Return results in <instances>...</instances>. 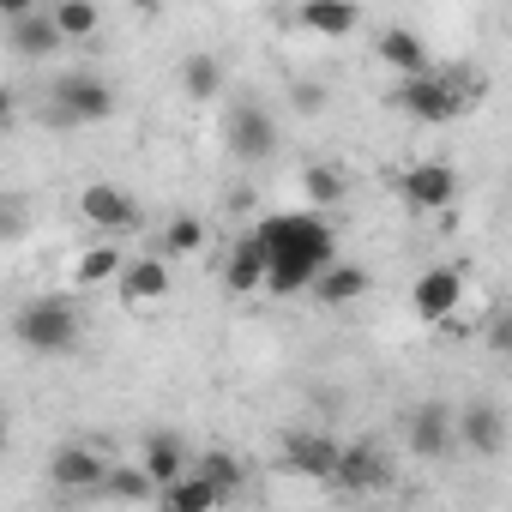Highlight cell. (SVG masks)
<instances>
[{"mask_svg":"<svg viewBox=\"0 0 512 512\" xmlns=\"http://www.w3.org/2000/svg\"><path fill=\"white\" fill-rule=\"evenodd\" d=\"M13 332H19V344H25L31 356H67V350H79V332H85V326H79V308H73V302L37 296V302L19 308Z\"/></svg>","mask_w":512,"mask_h":512,"instance_id":"6da1fadb","label":"cell"},{"mask_svg":"<svg viewBox=\"0 0 512 512\" xmlns=\"http://www.w3.org/2000/svg\"><path fill=\"white\" fill-rule=\"evenodd\" d=\"M260 241L272 253H320L326 266L338 260V229L326 223L320 205L314 211H272V217H260Z\"/></svg>","mask_w":512,"mask_h":512,"instance_id":"7a4b0ae2","label":"cell"},{"mask_svg":"<svg viewBox=\"0 0 512 512\" xmlns=\"http://www.w3.org/2000/svg\"><path fill=\"white\" fill-rule=\"evenodd\" d=\"M115 115V91L97 79V73H67L55 79V97H49V127L73 133V127H97Z\"/></svg>","mask_w":512,"mask_h":512,"instance_id":"3957f363","label":"cell"},{"mask_svg":"<svg viewBox=\"0 0 512 512\" xmlns=\"http://www.w3.org/2000/svg\"><path fill=\"white\" fill-rule=\"evenodd\" d=\"M398 109H404L410 121H422V127H446V121L464 109V91L428 67V73H416V79L398 85Z\"/></svg>","mask_w":512,"mask_h":512,"instance_id":"277c9868","label":"cell"},{"mask_svg":"<svg viewBox=\"0 0 512 512\" xmlns=\"http://www.w3.org/2000/svg\"><path fill=\"white\" fill-rule=\"evenodd\" d=\"M223 145H229V157H241V163H266V157L278 151V127H272V115H266L260 103H235V109L223 115Z\"/></svg>","mask_w":512,"mask_h":512,"instance_id":"5b68a950","label":"cell"},{"mask_svg":"<svg viewBox=\"0 0 512 512\" xmlns=\"http://www.w3.org/2000/svg\"><path fill=\"white\" fill-rule=\"evenodd\" d=\"M410 308H416V320L446 326V320L464 308V272H458V266H434V272H422V278L410 284Z\"/></svg>","mask_w":512,"mask_h":512,"instance_id":"8992f818","label":"cell"},{"mask_svg":"<svg viewBox=\"0 0 512 512\" xmlns=\"http://www.w3.org/2000/svg\"><path fill=\"white\" fill-rule=\"evenodd\" d=\"M452 199H458V175H452L446 163H416V169H404V205H410L416 217H446Z\"/></svg>","mask_w":512,"mask_h":512,"instance_id":"52a82bcc","label":"cell"},{"mask_svg":"<svg viewBox=\"0 0 512 512\" xmlns=\"http://www.w3.org/2000/svg\"><path fill=\"white\" fill-rule=\"evenodd\" d=\"M49 482H55L61 494H103L109 458H103L97 446H61V452L49 458Z\"/></svg>","mask_w":512,"mask_h":512,"instance_id":"ba28073f","label":"cell"},{"mask_svg":"<svg viewBox=\"0 0 512 512\" xmlns=\"http://www.w3.org/2000/svg\"><path fill=\"white\" fill-rule=\"evenodd\" d=\"M79 211H85V223L103 229V235H127V229H139V205H133V193H121V187H109V181H91V187L79 193Z\"/></svg>","mask_w":512,"mask_h":512,"instance_id":"9c48e42d","label":"cell"},{"mask_svg":"<svg viewBox=\"0 0 512 512\" xmlns=\"http://www.w3.org/2000/svg\"><path fill=\"white\" fill-rule=\"evenodd\" d=\"M404 434H410V452H416V458H446L452 440H458V416H452L446 404H416V410L404 416Z\"/></svg>","mask_w":512,"mask_h":512,"instance_id":"30bf717a","label":"cell"},{"mask_svg":"<svg viewBox=\"0 0 512 512\" xmlns=\"http://www.w3.org/2000/svg\"><path fill=\"white\" fill-rule=\"evenodd\" d=\"M7 43H13V55H25V61H49V55L67 43V31L55 25V7H37V13H25V19H7Z\"/></svg>","mask_w":512,"mask_h":512,"instance_id":"8fae6325","label":"cell"},{"mask_svg":"<svg viewBox=\"0 0 512 512\" xmlns=\"http://www.w3.org/2000/svg\"><path fill=\"white\" fill-rule=\"evenodd\" d=\"M338 488H350V494H374V488H386L392 482V464H386V452L380 446H368V440H356V446H344L338 452V476H332Z\"/></svg>","mask_w":512,"mask_h":512,"instance_id":"7c38bea8","label":"cell"},{"mask_svg":"<svg viewBox=\"0 0 512 512\" xmlns=\"http://www.w3.org/2000/svg\"><path fill=\"white\" fill-rule=\"evenodd\" d=\"M338 440L332 434H290L284 440V470H296V476H314V482H332L338 476Z\"/></svg>","mask_w":512,"mask_h":512,"instance_id":"4fadbf2b","label":"cell"},{"mask_svg":"<svg viewBox=\"0 0 512 512\" xmlns=\"http://www.w3.org/2000/svg\"><path fill=\"white\" fill-rule=\"evenodd\" d=\"M458 440H464V452H476V458H500V452H506V416H500L494 404H464V410H458Z\"/></svg>","mask_w":512,"mask_h":512,"instance_id":"5bb4252c","label":"cell"},{"mask_svg":"<svg viewBox=\"0 0 512 512\" xmlns=\"http://www.w3.org/2000/svg\"><path fill=\"white\" fill-rule=\"evenodd\" d=\"M266 278H272V247L260 241V229H253L247 241H235L229 266H223V284H229L235 296H247V290H266Z\"/></svg>","mask_w":512,"mask_h":512,"instance_id":"9a60e30c","label":"cell"},{"mask_svg":"<svg viewBox=\"0 0 512 512\" xmlns=\"http://www.w3.org/2000/svg\"><path fill=\"white\" fill-rule=\"evenodd\" d=\"M296 19H302V31L344 43V37L362 25V7H356V0H302V7H296Z\"/></svg>","mask_w":512,"mask_h":512,"instance_id":"2e32d148","label":"cell"},{"mask_svg":"<svg viewBox=\"0 0 512 512\" xmlns=\"http://www.w3.org/2000/svg\"><path fill=\"white\" fill-rule=\"evenodd\" d=\"M320 272H326L320 253H272V278H266V290H272V296H302V290L320 284Z\"/></svg>","mask_w":512,"mask_h":512,"instance_id":"e0dca14e","label":"cell"},{"mask_svg":"<svg viewBox=\"0 0 512 512\" xmlns=\"http://www.w3.org/2000/svg\"><path fill=\"white\" fill-rule=\"evenodd\" d=\"M374 49H380V61H386L392 73H404V79H416V73H428V49H422V37H416L410 25H386Z\"/></svg>","mask_w":512,"mask_h":512,"instance_id":"ac0fdd59","label":"cell"},{"mask_svg":"<svg viewBox=\"0 0 512 512\" xmlns=\"http://www.w3.org/2000/svg\"><path fill=\"white\" fill-rule=\"evenodd\" d=\"M314 296H320L326 308H350V302H362V296H368V266H356V260H332V266L320 272Z\"/></svg>","mask_w":512,"mask_h":512,"instance_id":"d6986e66","label":"cell"},{"mask_svg":"<svg viewBox=\"0 0 512 512\" xmlns=\"http://www.w3.org/2000/svg\"><path fill=\"white\" fill-rule=\"evenodd\" d=\"M157 500H163L169 512H205V506H223L229 494H223V488H217V482H211V476L193 464V470H187V476H175V482H169Z\"/></svg>","mask_w":512,"mask_h":512,"instance_id":"ffe728a7","label":"cell"},{"mask_svg":"<svg viewBox=\"0 0 512 512\" xmlns=\"http://www.w3.org/2000/svg\"><path fill=\"white\" fill-rule=\"evenodd\" d=\"M169 296V266L163 260H127L121 272V302L127 308H145V302H163Z\"/></svg>","mask_w":512,"mask_h":512,"instance_id":"44dd1931","label":"cell"},{"mask_svg":"<svg viewBox=\"0 0 512 512\" xmlns=\"http://www.w3.org/2000/svg\"><path fill=\"white\" fill-rule=\"evenodd\" d=\"M127 272V253L115 247V241H97V247H85L79 260H73V284L79 290H97V284H115Z\"/></svg>","mask_w":512,"mask_h":512,"instance_id":"7402d4cb","label":"cell"},{"mask_svg":"<svg viewBox=\"0 0 512 512\" xmlns=\"http://www.w3.org/2000/svg\"><path fill=\"white\" fill-rule=\"evenodd\" d=\"M151 476H157V488H169L175 476H187L193 470V458H187V446H181V434H151L145 440V458H139Z\"/></svg>","mask_w":512,"mask_h":512,"instance_id":"603a6c76","label":"cell"},{"mask_svg":"<svg viewBox=\"0 0 512 512\" xmlns=\"http://www.w3.org/2000/svg\"><path fill=\"white\" fill-rule=\"evenodd\" d=\"M163 488H157V476L139 464V470H127V464H109V482H103V494L97 500H157Z\"/></svg>","mask_w":512,"mask_h":512,"instance_id":"cb8c5ba5","label":"cell"},{"mask_svg":"<svg viewBox=\"0 0 512 512\" xmlns=\"http://www.w3.org/2000/svg\"><path fill=\"white\" fill-rule=\"evenodd\" d=\"M181 91H187L193 103L217 97V91H223V61H217V55H187V61H181Z\"/></svg>","mask_w":512,"mask_h":512,"instance_id":"d4e9b609","label":"cell"},{"mask_svg":"<svg viewBox=\"0 0 512 512\" xmlns=\"http://www.w3.org/2000/svg\"><path fill=\"white\" fill-rule=\"evenodd\" d=\"M302 187H308V199H314L320 211H332V205H344V193H350V181H344V169H332V163H308V169H302Z\"/></svg>","mask_w":512,"mask_h":512,"instance_id":"484cf974","label":"cell"},{"mask_svg":"<svg viewBox=\"0 0 512 512\" xmlns=\"http://www.w3.org/2000/svg\"><path fill=\"white\" fill-rule=\"evenodd\" d=\"M55 25L67 31V43H91L97 37V0H55Z\"/></svg>","mask_w":512,"mask_h":512,"instance_id":"4316f807","label":"cell"},{"mask_svg":"<svg viewBox=\"0 0 512 512\" xmlns=\"http://www.w3.org/2000/svg\"><path fill=\"white\" fill-rule=\"evenodd\" d=\"M163 247H169V253H199V247H205V223H199V217H169Z\"/></svg>","mask_w":512,"mask_h":512,"instance_id":"83f0119b","label":"cell"},{"mask_svg":"<svg viewBox=\"0 0 512 512\" xmlns=\"http://www.w3.org/2000/svg\"><path fill=\"white\" fill-rule=\"evenodd\" d=\"M199 470H205L223 494H241V464H235L229 452H205V458H199Z\"/></svg>","mask_w":512,"mask_h":512,"instance_id":"f1b7e54d","label":"cell"},{"mask_svg":"<svg viewBox=\"0 0 512 512\" xmlns=\"http://www.w3.org/2000/svg\"><path fill=\"white\" fill-rule=\"evenodd\" d=\"M290 109L320 115V109H326V85H320V79H290Z\"/></svg>","mask_w":512,"mask_h":512,"instance_id":"f546056e","label":"cell"},{"mask_svg":"<svg viewBox=\"0 0 512 512\" xmlns=\"http://www.w3.org/2000/svg\"><path fill=\"white\" fill-rule=\"evenodd\" d=\"M488 350H494L500 362H512V308H500V314L488 320Z\"/></svg>","mask_w":512,"mask_h":512,"instance_id":"4dcf8cb0","label":"cell"},{"mask_svg":"<svg viewBox=\"0 0 512 512\" xmlns=\"http://www.w3.org/2000/svg\"><path fill=\"white\" fill-rule=\"evenodd\" d=\"M37 7H55V0H0V13H7V19H25Z\"/></svg>","mask_w":512,"mask_h":512,"instance_id":"1f68e13d","label":"cell"},{"mask_svg":"<svg viewBox=\"0 0 512 512\" xmlns=\"http://www.w3.org/2000/svg\"><path fill=\"white\" fill-rule=\"evenodd\" d=\"M0 217H7V235H25V205H19V199L0 205Z\"/></svg>","mask_w":512,"mask_h":512,"instance_id":"d6a6232c","label":"cell"},{"mask_svg":"<svg viewBox=\"0 0 512 512\" xmlns=\"http://www.w3.org/2000/svg\"><path fill=\"white\" fill-rule=\"evenodd\" d=\"M133 7H139V13H157V7H163V0H133Z\"/></svg>","mask_w":512,"mask_h":512,"instance_id":"836d02e7","label":"cell"}]
</instances>
